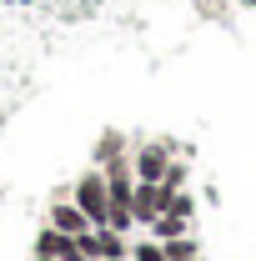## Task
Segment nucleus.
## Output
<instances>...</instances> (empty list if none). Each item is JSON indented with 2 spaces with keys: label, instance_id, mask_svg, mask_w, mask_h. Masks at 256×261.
<instances>
[{
  "label": "nucleus",
  "instance_id": "obj_1",
  "mask_svg": "<svg viewBox=\"0 0 256 261\" xmlns=\"http://www.w3.org/2000/svg\"><path fill=\"white\" fill-rule=\"evenodd\" d=\"M70 201L86 211V221H91V226H111V186H106V171H100V166H91L86 176H75Z\"/></svg>",
  "mask_w": 256,
  "mask_h": 261
},
{
  "label": "nucleus",
  "instance_id": "obj_2",
  "mask_svg": "<svg viewBox=\"0 0 256 261\" xmlns=\"http://www.w3.org/2000/svg\"><path fill=\"white\" fill-rule=\"evenodd\" d=\"M131 161H136V181H161L166 166L176 161V146L171 141H146V146L131 151Z\"/></svg>",
  "mask_w": 256,
  "mask_h": 261
},
{
  "label": "nucleus",
  "instance_id": "obj_3",
  "mask_svg": "<svg viewBox=\"0 0 256 261\" xmlns=\"http://www.w3.org/2000/svg\"><path fill=\"white\" fill-rule=\"evenodd\" d=\"M35 256H45V261H91L86 251H81L75 236H65V231H56V226H45L40 236H35Z\"/></svg>",
  "mask_w": 256,
  "mask_h": 261
},
{
  "label": "nucleus",
  "instance_id": "obj_4",
  "mask_svg": "<svg viewBox=\"0 0 256 261\" xmlns=\"http://www.w3.org/2000/svg\"><path fill=\"white\" fill-rule=\"evenodd\" d=\"M161 211H166V186L161 181H136V196H131V216L141 226H151Z\"/></svg>",
  "mask_w": 256,
  "mask_h": 261
},
{
  "label": "nucleus",
  "instance_id": "obj_5",
  "mask_svg": "<svg viewBox=\"0 0 256 261\" xmlns=\"http://www.w3.org/2000/svg\"><path fill=\"white\" fill-rule=\"evenodd\" d=\"M45 226L65 231V236H81V231H91V221H86V211H81L75 201H56V206H50V216H45Z\"/></svg>",
  "mask_w": 256,
  "mask_h": 261
},
{
  "label": "nucleus",
  "instance_id": "obj_6",
  "mask_svg": "<svg viewBox=\"0 0 256 261\" xmlns=\"http://www.w3.org/2000/svg\"><path fill=\"white\" fill-rule=\"evenodd\" d=\"M151 236H156V241H176V236H191V216H181V211H161L156 221H151Z\"/></svg>",
  "mask_w": 256,
  "mask_h": 261
},
{
  "label": "nucleus",
  "instance_id": "obj_7",
  "mask_svg": "<svg viewBox=\"0 0 256 261\" xmlns=\"http://www.w3.org/2000/svg\"><path fill=\"white\" fill-rule=\"evenodd\" d=\"M116 156H131V141L121 136V130H106L96 141V166H106V161H116Z\"/></svg>",
  "mask_w": 256,
  "mask_h": 261
},
{
  "label": "nucleus",
  "instance_id": "obj_8",
  "mask_svg": "<svg viewBox=\"0 0 256 261\" xmlns=\"http://www.w3.org/2000/svg\"><path fill=\"white\" fill-rule=\"evenodd\" d=\"M131 256H136V261H166V246H161L156 236H146V241L131 246Z\"/></svg>",
  "mask_w": 256,
  "mask_h": 261
},
{
  "label": "nucleus",
  "instance_id": "obj_9",
  "mask_svg": "<svg viewBox=\"0 0 256 261\" xmlns=\"http://www.w3.org/2000/svg\"><path fill=\"white\" fill-rule=\"evenodd\" d=\"M161 186H166V201H171V191H186V166L171 161V166H166V176H161Z\"/></svg>",
  "mask_w": 256,
  "mask_h": 261
},
{
  "label": "nucleus",
  "instance_id": "obj_10",
  "mask_svg": "<svg viewBox=\"0 0 256 261\" xmlns=\"http://www.w3.org/2000/svg\"><path fill=\"white\" fill-rule=\"evenodd\" d=\"M35 261H45V256H35Z\"/></svg>",
  "mask_w": 256,
  "mask_h": 261
},
{
  "label": "nucleus",
  "instance_id": "obj_11",
  "mask_svg": "<svg viewBox=\"0 0 256 261\" xmlns=\"http://www.w3.org/2000/svg\"><path fill=\"white\" fill-rule=\"evenodd\" d=\"M121 261H126V256H121Z\"/></svg>",
  "mask_w": 256,
  "mask_h": 261
}]
</instances>
